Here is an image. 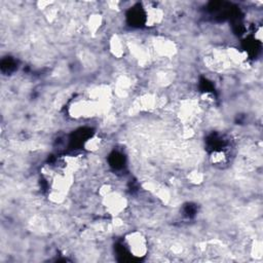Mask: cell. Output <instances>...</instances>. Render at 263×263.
Listing matches in <instances>:
<instances>
[{
	"label": "cell",
	"mask_w": 263,
	"mask_h": 263,
	"mask_svg": "<svg viewBox=\"0 0 263 263\" xmlns=\"http://www.w3.org/2000/svg\"><path fill=\"white\" fill-rule=\"evenodd\" d=\"M74 183L73 174L62 172V174L56 175L52 179L50 192L48 198L54 204H61L65 200L69 190Z\"/></svg>",
	"instance_id": "6da1fadb"
},
{
	"label": "cell",
	"mask_w": 263,
	"mask_h": 263,
	"mask_svg": "<svg viewBox=\"0 0 263 263\" xmlns=\"http://www.w3.org/2000/svg\"><path fill=\"white\" fill-rule=\"evenodd\" d=\"M101 198L105 211L112 217H120V215H122L128 208V200L122 194L114 190H112Z\"/></svg>",
	"instance_id": "7a4b0ae2"
},
{
	"label": "cell",
	"mask_w": 263,
	"mask_h": 263,
	"mask_svg": "<svg viewBox=\"0 0 263 263\" xmlns=\"http://www.w3.org/2000/svg\"><path fill=\"white\" fill-rule=\"evenodd\" d=\"M128 252L137 258H143L148 253V242L146 236L138 230L132 232L124 238Z\"/></svg>",
	"instance_id": "3957f363"
},
{
	"label": "cell",
	"mask_w": 263,
	"mask_h": 263,
	"mask_svg": "<svg viewBox=\"0 0 263 263\" xmlns=\"http://www.w3.org/2000/svg\"><path fill=\"white\" fill-rule=\"evenodd\" d=\"M152 46L158 56L166 59L173 58L178 50L176 44L166 37H156L152 42Z\"/></svg>",
	"instance_id": "277c9868"
},
{
	"label": "cell",
	"mask_w": 263,
	"mask_h": 263,
	"mask_svg": "<svg viewBox=\"0 0 263 263\" xmlns=\"http://www.w3.org/2000/svg\"><path fill=\"white\" fill-rule=\"evenodd\" d=\"M200 104L196 99H185L182 100L179 106V118L181 122L186 124L190 122L198 112Z\"/></svg>",
	"instance_id": "5b68a950"
},
{
	"label": "cell",
	"mask_w": 263,
	"mask_h": 263,
	"mask_svg": "<svg viewBox=\"0 0 263 263\" xmlns=\"http://www.w3.org/2000/svg\"><path fill=\"white\" fill-rule=\"evenodd\" d=\"M164 18V12L162 8H158L152 4H148L145 8V25L147 27H154L160 25Z\"/></svg>",
	"instance_id": "8992f818"
},
{
	"label": "cell",
	"mask_w": 263,
	"mask_h": 263,
	"mask_svg": "<svg viewBox=\"0 0 263 263\" xmlns=\"http://www.w3.org/2000/svg\"><path fill=\"white\" fill-rule=\"evenodd\" d=\"M158 97L154 94H145L135 102V109L137 111L152 110L158 106Z\"/></svg>",
	"instance_id": "52a82bcc"
},
{
	"label": "cell",
	"mask_w": 263,
	"mask_h": 263,
	"mask_svg": "<svg viewBox=\"0 0 263 263\" xmlns=\"http://www.w3.org/2000/svg\"><path fill=\"white\" fill-rule=\"evenodd\" d=\"M109 48H110V52L114 54L116 58L120 59L124 57L126 52V46L120 35L118 34L112 35L109 40Z\"/></svg>",
	"instance_id": "ba28073f"
},
{
	"label": "cell",
	"mask_w": 263,
	"mask_h": 263,
	"mask_svg": "<svg viewBox=\"0 0 263 263\" xmlns=\"http://www.w3.org/2000/svg\"><path fill=\"white\" fill-rule=\"evenodd\" d=\"M103 25V16L99 14H92L88 20V31L94 35L96 34L101 26Z\"/></svg>",
	"instance_id": "9c48e42d"
},
{
	"label": "cell",
	"mask_w": 263,
	"mask_h": 263,
	"mask_svg": "<svg viewBox=\"0 0 263 263\" xmlns=\"http://www.w3.org/2000/svg\"><path fill=\"white\" fill-rule=\"evenodd\" d=\"M226 56H228V58L230 59V61L232 62L234 64L240 65L247 60L246 54L242 50H238V48H228L226 50Z\"/></svg>",
	"instance_id": "30bf717a"
},
{
	"label": "cell",
	"mask_w": 263,
	"mask_h": 263,
	"mask_svg": "<svg viewBox=\"0 0 263 263\" xmlns=\"http://www.w3.org/2000/svg\"><path fill=\"white\" fill-rule=\"evenodd\" d=\"M102 144V139L99 136H92L90 137L84 144L86 150L90 152H95L98 149H100Z\"/></svg>",
	"instance_id": "8fae6325"
},
{
	"label": "cell",
	"mask_w": 263,
	"mask_h": 263,
	"mask_svg": "<svg viewBox=\"0 0 263 263\" xmlns=\"http://www.w3.org/2000/svg\"><path fill=\"white\" fill-rule=\"evenodd\" d=\"M186 178L194 185H200L204 181V174L198 170H192L187 174Z\"/></svg>",
	"instance_id": "7c38bea8"
},
{
	"label": "cell",
	"mask_w": 263,
	"mask_h": 263,
	"mask_svg": "<svg viewBox=\"0 0 263 263\" xmlns=\"http://www.w3.org/2000/svg\"><path fill=\"white\" fill-rule=\"evenodd\" d=\"M262 242L259 240H255L251 245V256L256 259H260L262 257Z\"/></svg>",
	"instance_id": "4fadbf2b"
},
{
	"label": "cell",
	"mask_w": 263,
	"mask_h": 263,
	"mask_svg": "<svg viewBox=\"0 0 263 263\" xmlns=\"http://www.w3.org/2000/svg\"><path fill=\"white\" fill-rule=\"evenodd\" d=\"M211 160H212V162H213V164H220L224 162L225 160H226V156H225V154L222 152H214L213 156H212V158H211Z\"/></svg>",
	"instance_id": "5bb4252c"
}]
</instances>
